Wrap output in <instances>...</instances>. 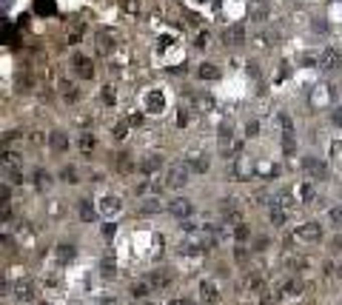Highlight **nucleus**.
Returning a JSON list of instances; mask_svg holds the SVG:
<instances>
[{"instance_id":"f257e3e1","label":"nucleus","mask_w":342,"mask_h":305,"mask_svg":"<svg viewBox=\"0 0 342 305\" xmlns=\"http://www.w3.org/2000/svg\"><path fill=\"white\" fill-rule=\"evenodd\" d=\"M188 177H191L188 163H171V168L166 171V188H183L188 185Z\"/></svg>"},{"instance_id":"f03ea898","label":"nucleus","mask_w":342,"mask_h":305,"mask_svg":"<svg viewBox=\"0 0 342 305\" xmlns=\"http://www.w3.org/2000/svg\"><path fill=\"white\" fill-rule=\"evenodd\" d=\"M120 209H123V202H120V197H114V194L97 200V214H100V217H117Z\"/></svg>"},{"instance_id":"7ed1b4c3","label":"nucleus","mask_w":342,"mask_h":305,"mask_svg":"<svg viewBox=\"0 0 342 305\" xmlns=\"http://www.w3.org/2000/svg\"><path fill=\"white\" fill-rule=\"evenodd\" d=\"M297 237L302 243H319V240H322V226H319V223H302V226L297 228Z\"/></svg>"},{"instance_id":"20e7f679","label":"nucleus","mask_w":342,"mask_h":305,"mask_svg":"<svg viewBox=\"0 0 342 305\" xmlns=\"http://www.w3.org/2000/svg\"><path fill=\"white\" fill-rule=\"evenodd\" d=\"M302 168H305V174L314 177V180H325V177H328V166L316 157H305L302 160Z\"/></svg>"},{"instance_id":"39448f33","label":"nucleus","mask_w":342,"mask_h":305,"mask_svg":"<svg viewBox=\"0 0 342 305\" xmlns=\"http://www.w3.org/2000/svg\"><path fill=\"white\" fill-rule=\"evenodd\" d=\"M168 211H171L177 220H188V217L194 214V202L185 200V197H180V200H171V202H168Z\"/></svg>"},{"instance_id":"423d86ee","label":"nucleus","mask_w":342,"mask_h":305,"mask_svg":"<svg viewBox=\"0 0 342 305\" xmlns=\"http://www.w3.org/2000/svg\"><path fill=\"white\" fill-rule=\"evenodd\" d=\"M219 214H222V220H228V223H240V217H243L240 202L234 200V197H225V200H222V206H219Z\"/></svg>"},{"instance_id":"0eeeda50","label":"nucleus","mask_w":342,"mask_h":305,"mask_svg":"<svg viewBox=\"0 0 342 305\" xmlns=\"http://www.w3.org/2000/svg\"><path fill=\"white\" fill-rule=\"evenodd\" d=\"M151 285V291H166L168 285H171V274H168L166 268H157V271H151L149 279H146Z\"/></svg>"},{"instance_id":"6e6552de","label":"nucleus","mask_w":342,"mask_h":305,"mask_svg":"<svg viewBox=\"0 0 342 305\" xmlns=\"http://www.w3.org/2000/svg\"><path fill=\"white\" fill-rule=\"evenodd\" d=\"M71 66H74V71H77L83 80L94 77V66H91V60H88V57H83V54H74V57H71Z\"/></svg>"},{"instance_id":"1a4fd4ad","label":"nucleus","mask_w":342,"mask_h":305,"mask_svg":"<svg viewBox=\"0 0 342 305\" xmlns=\"http://www.w3.org/2000/svg\"><path fill=\"white\" fill-rule=\"evenodd\" d=\"M243 37H246V29L240 26V23H234V26H228L225 32H222V43L225 46H240L243 43Z\"/></svg>"},{"instance_id":"9d476101","label":"nucleus","mask_w":342,"mask_h":305,"mask_svg":"<svg viewBox=\"0 0 342 305\" xmlns=\"http://www.w3.org/2000/svg\"><path fill=\"white\" fill-rule=\"evenodd\" d=\"M146 109H149V112H154V114L163 112V109H166V97H163V91H157V88H154V91H149V94H146Z\"/></svg>"},{"instance_id":"9b49d317","label":"nucleus","mask_w":342,"mask_h":305,"mask_svg":"<svg viewBox=\"0 0 342 305\" xmlns=\"http://www.w3.org/2000/svg\"><path fill=\"white\" fill-rule=\"evenodd\" d=\"M325 71H336L342 66V54L336 52V49H328V52L322 54V63H319Z\"/></svg>"},{"instance_id":"f8f14e48","label":"nucleus","mask_w":342,"mask_h":305,"mask_svg":"<svg viewBox=\"0 0 342 305\" xmlns=\"http://www.w3.org/2000/svg\"><path fill=\"white\" fill-rule=\"evenodd\" d=\"M15 296H18L20 302H32V299H35V285H32L29 279L18 282V285H15Z\"/></svg>"},{"instance_id":"ddd939ff","label":"nucleus","mask_w":342,"mask_h":305,"mask_svg":"<svg viewBox=\"0 0 342 305\" xmlns=\"http://www.w3.org/2000/svg\"><path fill=\"white\" fill-rule=\"evenodd\" d=\"M77 211H80V217L86 220V223H94V220H97V209L91 206V200H88V197H80Z\"/></svg>"},{"instance_id":"4468645a","label":"nucleus","mask_w":342,"mask_h":305,"mask_svg":"<svg viewBox=\"0 0 342 305\" xmlns=\"http://www.w3.org/2000/svg\"><path fill=\"white\" fill-rule=\"evenodd\" d=\"M49 146H52V151L63 154V151L69 148V140H66V134H63V131H52V134H49Z\"/></svg>"},{"instance_id":"2eb2a0df","label":"nucleus","mask_w":342,"mask_h":305,"mask_svg":"<svg viewBox=\"0 0 342 305\" xmlns=\"http://www.w3.org/2000/svg\"><path fill=\"white\" fill-rule=\"evenodd\" d=\"M100 271H103V277H108V279H111L114 274H117V262H114V251H111V248L105 251L103 262H100Z\"/></svg>"},{"instance_id":"dca6fc26","label":"nucleus","mask_w":342,"mask_h":305,"mask_svg":"<svg viewBox=\"0 0 342 305\" xmlns=\"http://www.w3.org/2000/svg\"><path fill=\"white\" fill-rule=\"evenodd\" d=\"M54 257H57V262H71V260H74V245H71V243H60L57 248H54Z\"/></svg>"},{"instance_id":"f3484780","label":"nucleus","mask_w":342,"mask_h":305,"mask_svg":"<svg viewBox=\"0 0 342 305\" xmlns=\"http://www.w3.org/2000/svg\"><path fill=\"white\" fill-rule=\"evenodd\" d=\"M160 166H163V157H160V154H149V157L143 160L140 171H143V174H154V171H157Z\"/></svg>"},{"instance_id":"a211bd4d","label":"nucleus","mask_w":342,"mask_h":305,"mask_svg":"<svg viewBox=\"0 0 342 305\" xmlns=\"http://www.w3.org/2000/svg\"><path fill=\"white\" fill-rule=\"evenodd\" d=\"M188 166H191V171H197V174H205V171H208V157H205V154L188 157Z\"/></svg>"},{"instance_id":"6ab92c4d","label":"nucleus","mask_w":342,"mask_h":305,"mask_svg":"<svg viewBox=\"0 0 342 305\" xmlns=\"http://www.w3.org/2000/svg\"><path fill=\"white\" fill-rule=\"evenodd\" d=\"M243 288H246V291H263V277H260V274H248V277L243 279Z\"/></svg>"},{"instance_id":"aec40b11","label":"nucleus","mask_w":342,"mask_h":305,"mask_svg":"<svg viewBox=\"0 0 342 305\" xmlns=\"http://www.w3.org/2000/svg\"><path fill=\"white\" fill-rule=\"evenodd\" d=\"M140 211L143 214H157V211H163V202H160L157 197H149V200H143Z\"/></svg>"},{"instance_id":"412c9836","label":"nucleus","mask_w":342,"mask_h":305,"mask_svg":"<svg viewBox=\"0 0 342 305\" xmlns=\"http://www.w3.org/2000/svg\"><path fill=\"white\" fill-rule=\"evenodd\" d=\"M197 74H200L202 80H217L219 77V69H217V66H211V63H202L200 69H197Z\"/></svg>"},{"instance_id":"4be33fe9","label":"nucleus","mask_w":342,"mask_h":305,"mask_svg":"<svg viewBox=\"0 0 342 305\" xmlns=\"http://www.w3.org/2000/svg\"><path fill=\"white\" fill-rule=\"evenodd\" d=\"M111 35H103V32H100V35H97V52L100 54H108L111 52Z\"/></svg>"},{"instance_id":"5701e85b","label":"nucleus","mask_w":342,"mask_h":305,"mask_svg":"<svg viewBox=\"0 0 342 305\" xmlns=\"http://www.w3.org/2000/svg\"><path fill=\"white\" fill-rule=\"evenodd\" d=\"M282 294L299 296V294H302V282H297V279H288V282H282Z\"/></svg>"},{"instance_id":"b1692460","label":"nucleus","mask_w":342,"mask_h":305,"mask_svg":"<svg viewBox=\"0 0 342 305\" xmlns=\"http://www.w3.org/2000/svg\"><path fill=\"white\" fill-rule=\"evenodd\" d=\"M80 151H83V154H91V151H94V137H91L88 131L80 134Z\"/></svg>"},{"instance_id":"393cba45","label":"nucleus","mask_w":342,"mask_h":305,"mask_svg":"<svg viewBox=\"0 0 342 305\" xmlns=\"http://www.w3.org/2000/svg\"><path fill=\"white\" fill-rule=\"evenodd\" d=\"M297 194H299V200H302V202H311V200H314V185L299 183L297 185Z\"/></svg>"},{"instance_id":"a878e982","label":"nucleus","mask_w":342,"mask_h":305,"mask_svg":"<svg viewBox=\"0 0 342 305\" xmlns=\"http://www.w3.org/2000/svg\"><path fill=\"white\" fill-rule=\"evenodd\" d=\"M117 168H120V171H132V168H134L132 154H129V151H120V157H117Z\"/></svg>"},{"instance_id":"bb28decb","label":"nucleus","mask_w":342,"mask_h":305,"mask_svg":"<svg viewBox=\"0 0 342 305\" xmlns=\"http://www.w3.org/2000/svg\"><path fill=\"white\" fill-rule=\"evenodd\" d=\"M282 148H285V154H294V148H297V143H294V134H291V129H285V134H282Z\"/></svg>"},{"instance_id":"cd10ccee","label":"nucleus","mask_w":342,"mask_h":305,"mask_svg":"<svg viewBox=\"0 0 342 305\" xmlns=\"http://www.w3.org/2000/svg\"><path fill=\"white\" fill-rule=\"evenodd\" d=\"M194 103L200 106L202 112H211V109H214V100H211L208 94H194Z\"/></svg>"},{"instance_id":"c85d7f7f","label":"nucleus","mask_w":342,"mask_h":305,"mask_svg":"<svg viewBox=\"0 0 342 305\" xmlns=\"http://www.w3.org/2000/svg\"><path fill=\"white\" fill-rule=\"evenodd\" d=\"M129 126H132L129 120H120L117 126H114V137H117V140H123L126 134H129Z\"/></svg>"},{"instance_id":"c756f323","label":"nucleus","mask_w":342,"mask_h":305,"mask_svg":"<svg viewBox=\"0 0 342 305\" xmlns=\"http://www.w3.org/2000/svg\"><path fill=\"white\" fill-rule=\"evenodd\" d=\"M202 296H205V299H208V302H214V299H217V291H214V285H211V282H202Z\"/></svg>"},{"instance_id":"7c9ffc66","label":"nucleus","mask_w":342,"mask_h":305,"mask_svg":"<svg viewBox=\"0 0 342 305\" xmlns=\"http://www.w3.org/2000/svg\"><path fill=\"white\" fill-rule=\"evenodd\" d=\"M35 185H37V188H46V185H49V174H46L43 168L35 171Z\"/></svg>"},{"instance_id":"2f4dec72","label":"nucleus","mask_w":342,"mask_h":305,"mask_svg":"<svg viewBox=\"0 0 342 305\" xmlns=\"http://www.w3.org/2000/svg\"><path fill=\"white\" fill-rule=\"evenodd\" d=\"M63 180H66V183H77V171H74V166H66L63 168Z\"/></svg>"},{"instance_id":"473e14b6","label":"nucleus","mask_w":342,"mask_h":305,"mask_svg":"<svg viewBox=\"0 0 342 305\" xmlns=\"http://www.w3.org/2000/svg\"><path fill=\"white\" fill-rule=\"evenodd\" d=\"M149 291H151V285H149V282H137V285L132 288V294H134V296H146Z\"/></svg>"},{"instance_id":"72a5a7b5","label":"nucleus","mask_w":342,"mask_h":305,"mask_svg":"<svg viewBox=\"0 0 342 305\" xmlns=\"http://www.w3.org/2000/svg\"><path fill=\"white\" fill-rule=\"evenodd\" d=\"M274 302H277V296H274L271 291H265V288H263V291H260V305H274Z\"/></svg>"},{"instance_id":"f704fd0d","label":"nucleus","mask_w":342,"mask_h":305,"mask_svg":"<svg viewBox=\"0 0 342 305\" xmlns=\"http://www.w3.org/2000/svg\"><path fill=\"white\" fill-rule=\"evenodd\" d=\"M328 217H331V223H336V226H342V206H333V209L328 211Z\"/></svg>"},{"instance_id":"c9c22d12","label":"nucleus","mask_w":342,"mask_h":305,"mask_svg":"<svg viewBox=\"0 0 342 305\" xmlns=\"http://www.w3.org/2000/svg\"><path fill=\"white\" fill-rule=\"evenodd\" d=\"M274 40H277V32H260V43H265V46H271Z\"/></svg>"},{"instance_id":"e433bc0d","label":"nucleus","mask_w":342,"mask_h":305,"mask_svg":"<svg viewBox=\"0 0 342 305\" xmlns=\"http://www.w3.org/2000/svg\"><path fill=\"white\" fill-rule=\"evenodd\" d=\"M234 260H237V262L248 260V248H243V243H240L237 248H234Z\"/></svg>"},{"instance_id":"4c0bfd02","label":"nucleus","mask_w":342,"mask_h":305,"mask_svg":"<svg viewBox=\"0 0 342 305\" xmlns=\"http://www.w3.org/2000/svg\"><path fill=\"white\" fill-rule=\"evenodd\" d=\"M331 123H333V126H339V129H342V106H336V109H333V112H331Z\"/></svg>"},{"instance_id":"58836bf2","label":"nucleus","mask_w":342,"mask_h":305,"mask_svg":"<svg viewBox=\"0 0 342 305\" xmlns=\"http://www.w3.org/2000/svg\"><path fill=\"white\" fill-rule=\"evenodd\" d=\"M103 100L108 106H114V86H103Z\"/></svg>"},{"instance_id":"ea45409f","label":"nucleus","mask_w":342,"mask_h":305,"mask_svg":"<svg viewBox=\"0 0 342 305\" xmlns=\"http://www.w3.org/2000/svg\"><path fill=\"white\" fill-rule=\"evenodd\" d=\"M234 234H237V240H240V243H243V240H248V226H243V223H240Z\"/></svg>"},{"instance_id":"a19ab883","label":"nucleus","mask_w":342,"mask_h":305,"mask_svg":"<svg viewBox=\"0 0 342 305\" xmlns=\"http://www.w3.org/2000/svg\"><path fill=\"white\" fill-rule=\"evenodd\" d=\"M246 134H248V137H257V134H260V123L251 120V123H248V131H246Z\"/></svg>"},{"instance_id":"79ce46f5","label":"nucleus","mask_w":342,"mask_h":305,"mask_svg":"<svg viewBox=\"0 0 342 305\" xmlns=\"http://www.w3.org/2000/svg\"><path fill=\"white\" fill-rule=\"evenodd\" d=\"M265 245H268V240H265V237H257V240H254V251H263Z\"/></svg>"},{"instance_id":"37998d69","label":"nucleus","mask_w":342,"mask_h":305,"mask_svg":"<svg viewBox=\"0 0 342 305\" xmlns=\"http://www.w3.org/2000/svg\"><path fill=\"white\" fill-rule=\"evenodd\" d=\"M205 43H208V35H205V32H202V35L197 37V49H205Z\"/></svg>"},{"instance_id":"c03bdc74","label":"nucleus","mask_w":342,"mask_h":305,"mask_svg":"<svg viewBox=\"0 0 342 305\" xmlns=\"http://www.w3.org/2000/svg\"><path fill=\"white\" fill-rule=\"evenodd\" d=\"M9 180H12V183H15V185H18L20 180H23V177H20V171H15V168H12V171H9Z\"/></svg>"},{"instance_id":"a18cd8bd","label":"nucleus","mask_w":342,"mask_h":305,"mask_svg":"<svg viewBox=\"0 0 342 305\" xmlns=\"http://www.w3.org/2000/svg\"><path fill=\"white\" fill-rule=\"evenodd\" d=\"M129 123H132V126H143V114H132V117H129Z\"/></svg>"},{"instance_id":"49530a36","label":"nucleus","mask_w":342,"mask_h":305,"mask_svg":"<svg viewBox=\"0 0 342 305\" xmlns=\"http://www.w3.org/2000/svg\"><path fill=\"white\" fill-rule=\"evenodd\" d=\"M114 234V223H105L103 226V237H111Z\"/></svg>"},{"instance_id":"de8ad7c7","label":"nucleus","mask_w":342,"mask_h":305,"mask_svg":"<svg viewBox=\"0 0 342 305\" xmlns=\"http://www.w3.org/2000/svg\"><path fill=\"white\" fill-rule=\"evenodd\" d=\"M166 305H191V302H188V299H180V296H174V299H168Z\"/></svg>"},{"instance_id":"09e8293b","label":"nucleus","mask_w":342,"mask_h":305,"mask_svg":"<svg viewBox=\"0 0 342 305\" xmlns=\"http://www.w3.org/2000/svg\"><path fill=\"white\" fill-rule=\"evenodd\" d=\"M188 123V109H180V126H185Z\"/></svg>"},{"instance_id":"8fccbe9b","label":"nucleus","mask_w":342,"mask_h":305,"mask_svg":"<svg viewBox=\"0 0 342 305\" xmlns=\"http://www.w3.org/2000/svg\"><path fill=\"white\" fill-rule=\"evenodd\" d=\"M183 231H197V223H188V220H183Z\"/></svg>"},{"instance_id":"3c124183","label":"nucleus","mask_w":342,"mask_h":305,"mask_svg":"<svg viewBox=\"0 0 342 305\" xmlns=\"http://www.w3.org/2000/svg\"><path fill=\"white\" fill-rule=\"evenodd\" d=\"M37 9H40V12H52V3H46V0H40V3H37Z\"/></svg>"},{"instance_id":"603ef678","label":"nucleus","mask_w":342,"mask_h":305,"mask_svg":"<svg viewBox=\"0 0 342 305\" xmlns=\"http://www.w3.org/2000/svg\"><path fill=\"white\" fill-rule=\"evenodd\" d=\"M331 245H333V248H342V237H333V243H331Z\"/></svg>"},{"instance_id":"864d4df0","label":"nucleus","mask_w":342,"mask_h":305,"mask_svg":"<svg viewBox=\"0 0 342 305\" xmlns=\"http://www.w3.org/2000/svg\"><path fill=\"white\" fill-rule=\"evenodd\" d=\"M140 305H154V302H140Z\"/></svg>"},{"instance_id":"5fc2aeb1","label":"nucleus","mask_w":342,"mask_h":305,"mask_svg":"<svg viewBox=\"0 0 342 305\" xmlns=\"http://www.w3.org/2000/svg\"><path fill=\"white\" fill-rule=\"evenodd\" d=\"M339 277H342V265H339Z\"/></svg>"},{"instance_id":"6e6d98bb","label":"nucleus","mask_w":342,"mask_h":305,"mask_svg":"<svg viewBox=\"0 0 342 305\" xmlns=\"http://www.w3.org/2000/svg\"><path fill=\"white\" fill-rule=\"evenodd\" d=\"M40 305H46V302H40Z\"/></svg>"}]
</instances>
